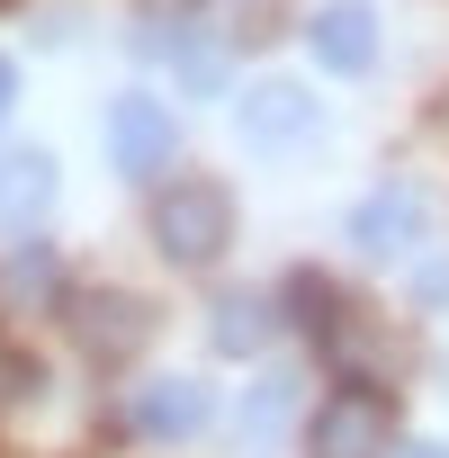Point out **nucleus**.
<instances>
[{"label": "nucleus", "mask_w": 449, "mask_h": 458, "mask_svg": "<svg viewBox=\"0 0 449 458\" xmlns=\"http://www.w3.org/2000/svg\"><path fill=\"white\" fill-rule=\"evenodd\" d=\"M144 225H153V252L171 270H207V261H224V243H234V198L216 180H171Z\"/></svg>", "instance_id": "1"}, {"label": "nucleus", "mask_w": 449, "mask_h": 458, "mask_svg": "<svg viewBox=\"0 0 449 458\" xmlns=\"http://www.w3.org/2000/svg\"><path fill=\"white\" fill-rule=\"evenodd\" d=\"M72 342L90 360H135L153 342V297H135V288H81L72 297Z\"/></svg>", "instance_id": "5"}, {"label": "nucleus", "mask_w": 449, "mask_h": 458, "mask_svg": "<svg viewBox=\"0 0 449 458\" xmlns=\"http://www.w3.org/2000/svg\"><path fill=\"white\" fill-rule=\"evenodd\" d=\"M207 333H216L224 360H252V351L270 342V306H261V297H216V306H207Z\"/></svg>", "instance_id": "12"}, {"label": "nucleus", "mask_w": 449, "mask_h": 458, "mask_svg": "<svg viewBox=\"0 0 449 458\" xmlns=\"http://www.w3.org/2000/svg\"><path fill=\"white\" fill-rule=\"evenodd\" d=\"M315 126H324V108H315V90L306 81H288V72H270V81H252L243 99H234V135L252 144V153H297V144H315Z\"/></svg>", "instance_id": "2"}, {"label": "nucleus", "mask_w": 449, "mask_h": 458, "mask_svg": "<svg viewBox=\"0 0 449 458\" xmlns=\"http://www.w3.org/2000/svg\"><path fill=\"white\" fill-rule=\"evenodd\" d=\"M10 108H19V64L0 55V126H10Z\"/></svg>", "instance_id": "17"}, {"label": "nucleus", "mask_w": 449, "mask_h": 458, "mask_svg": "<svg viewBox=\"0 0 449 458\" xmlns=\"http://www.w3.org/2000/svg\"><path fill=\"white\" fill-rule=\"evenodd\" d=\"M386 458H449L440 440H386Z\"/></svg>", "instance_id": "18"}, {"label": "nucleus", "mask_w": 449, "mask_h": 458, "mask_svg": "<svg viewBox=\"0 0 449 458\" xmlns=\"http://www.w3.org/2000/svg\"><path fill=\"white\" fill-rule=\"evenodd\" d=\"M64 297V261L46 243H19L10 261H0V306H19V315H46Z\"/></svg>", "instance_id": "10"}, {"label": "nucleus", "mask_w": 449, "mask_h": 458, "mask_svg": "<svg viewBox=\"0 0 449 458\" xmlns=\"http://www.w3.org/2000/svg\"><path fill=\"white\" fill-rule=\"evenodd\" d=\"M306 449L315 458H386V395L377 386H333L315 413H306Z\"/></svg>", "instance_id": "3"}, {"label": "nucleus", "mask_w": 449, "mask_h": 458, "mask_svg": "<svg viewBox=\"0 0 449 458\" xmlns=\"http://www.w3.org/2000/svg\"><path fill=\"white\" fill-rule=\"evenodd\" d=\"M55 153L46 144H19V153H0V234H28V225H46L55 207Z\"/></svg>", "instance_id": "8"}, {"label": "nucleus", "mask_w": 449, "mask_h": 458, "mask_svg": "<svg viewBox=\"0 0 449 458\" xmlns=\"http://www.w3.org/2000/svg\"><path fill=\"white\" fill-rule=\"evenodd\" d=\"M28 386H37V369H28L19 351H0V404H10V395H28Z\"/></svg>", "instance_id": "15"}, {"label": "nucleus", "mask_w": 449, "mask_h": 458, "mask_svg": "<svg viewBox=\"0 0 449 458\" xmlns=\"http://www.w3.org/2000/svg\"><path fill=\"white\" fill-rule=\"evenodd\" d=\"M306 46H315L324 72L360 81V72L377 64V19H369V0H324V10L306 19Z\"/></svg>", "instance_id": "7"}, {"label": "nucleus", "mask_w": 449, "mask_h": 458, "mask_svg": "<svg viewBox=\"0 0 449 458\" xmlns=\"http://www.w3.org/2000/svg\"><path fill=\"white\" fill-rule=\"evenodd\" d=\"M207 413H216V395H207L198 377H153V386L135 395V431H144V440H198Z\"/></svg>", "instance_id": "9"}, {"label": "nucleus", "mask_w": 449, "mask_h": 458, "mask_svg": "<svg viewBox=\"0 0 449 458\" xmlns=\"http://www.w3.org/2000/svg\"><path fill=\"white\" fill-rule=\"evenodd\" d=\"M153 46H171V55H180V81H189V90H216V81H224V64H216V37H207V28L171 19V37L153 28ZM171 55H162V64H171Z\"/></svg>", "instance_id": "13"}, {"label": "nucleus", "mask_w": 449, "mask_h": 458, "mask_svg": "<svg viewBox=\"0 0 449 458\" xmlns=\"http://www.w3.org/2000/svg\"><path fill=\"white\" fill-rule=\"evenodd\" d=\"M288 315H297V324H306V333H324V324H333V315H342V306H333V288H324V279H315V270H297V279H288Z\"/></svg>", "instance_id": "14"}, {"label": "nucleus", "mask_w": 449, "mask_h": 458, "mask_svg": "<svg viewBox=\"0 0 449 458\" xmlns=\"http://www.w3.org/2000/svg\"><path fill=\"white\" fill-rule=\"evenodd\" d=\"M171 153H180V126H171L162 99H144V90L108 99V162H117L126 180H162Z\"/></svg>", "instance_id": "4"}, {"label": "nucleus", "mask_w": 449, "mask_h": 458, "mask_svg": "<svg viewBox=\"0 0 449 458\" xmlns=\"http://www.w3.org/2000/svg\"><path fill=\"white\" fill-rule=\"evenodd\" d=\"M288 422H297V377L288 369H270L252 395H243V449L261 458V449H279L288 440Z\"/></svg>", "instance_id": "11"}, {"label": "nucleus", "mask_w": 449, "mask_h": 458, "mask_svg": "<svg viewBox=\"0 0 449 458\" xmlns=\"http://www.w3.org/2000/svg\"><path fill=\"white\" fill-rule=\"evenodd\" d=\"M413 288H422V306H449V261H422V279H413Z\"/></svg>", "instance_id": "16"}, {"label": "nucleus", "mask_w": 449, "mask_h": 458, "mask_svg": "<svg viewBox=\"0 0 449 458\" xmlns=\"http://www.w3.org/2000/svg\"><path fill=\"white\" fill-rule=\"evenodd\" d=\"M422 225H431V198H422L413 180H386V189H369V198L351 207V252L395 261V252L422 243Z\"/></svg>", "instance_id": "6"}]
</instances>
